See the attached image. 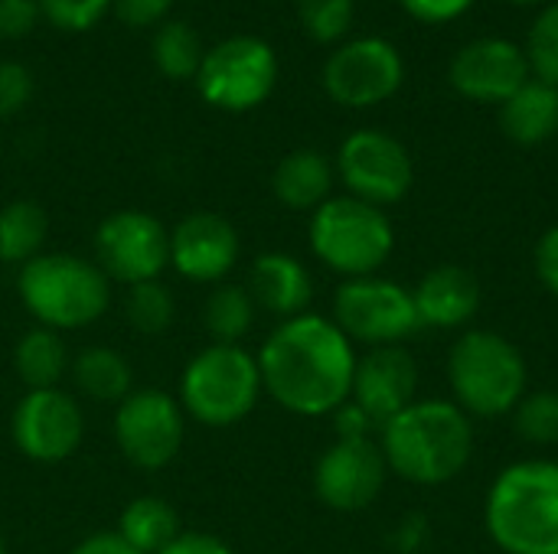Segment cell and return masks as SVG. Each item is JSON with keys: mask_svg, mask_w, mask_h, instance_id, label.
<instances>
[{"mask_svg": "<svg viewBox=\"0 0 558 554\" xmlns=\"http://www.w3.org/2000/svg\"><path fill=\"white\" fill-rule=\"evenodd\" d=\"M265 395L298 418H327L350 402L356 346L324 313L281 320L258 349Z\"/></svg>", "mask_w": 558, "mask_h": 554, "instance_id": "6da1fadb", "label": "cell"}, {"mask_svg": "<svg viewBox=\"0 0 558 554\" xmlns=\"http://www.w3.org/2000/svg\"><path fill=\"white\" fill-rule=\"evenodd\" d=\"M389 473L415 487H445L464 473L474 454L471 418L445 398L412 402L379 428Z\"/></svg>", "mask_w": 558, "mask_h": 554, "instance_id": "7a4b0ae2", "label": "cell"}, {"mask_svg": "<svg viewBox=\"0 0 558 554\" xmlns=\"http://www.w3.org/2000/svg\"><path fill=\"white\" fill-rule=\"evenodd\" d=\"M484 526L507 554H558V460H520L497 473Z\"/></svg>", "mask_w": 558, "mask_h": 554, "instance_id": "3957f363", "label": "cell"}, {"mask_svg": "<svg viewBox=\"0 0 558 554\" xmlns=\"http://www.w3.org/2000/svg\"><path fill=\"white\" fill-rule=\"evenodd\" d=\"M16 297L36 327L69 333L98 323L111 307L105 271L72 251H43L16 271Z\"/></svg>", "mask_w": 558, "mask_h": 554, "instance_id": "277c9868", "label": "cell"}, {"mask_svg": "<svg viewBox=\"0 0 558 554\" xmlns=\"http://www.w3.org/2000/svg\"><path fill=\"white\" fill-rule=\"evenodd\" d=\"M526 359L523 353L494 330H468L448 353L451 402L468 418H504L513 415L526 395Z\"/></svg>", "mask_w": 558, "mask_h": 554, "instance_id": "5b68a950", "label": "cell"}, {"mask_svg": "<svg viewBox=\"0 0 558 554\" xmlns=\"http://www.w3.org/2000/svg\"><path fill=\"white\" fill-rule=\"evenodd\" d=\"M262 372L258 359L245 346H203L180 372L177 402L183 415L203 428H235L262 402Z\"/></svg>", "mask_w": 558, "mask_h": 554, "instance_id": "8992f818", "label": "cell"}, {"mask_svg": "<svg viewBox=\"0 0 558 554\" xmlns=\"http://www.w3.org/2000/svg\"><path fill=\"white\" fill-rule=\"evenodd\" d=\"M307 238L314 258L343 281L379 274L396 248V229L386 209L353 196H330L314 209Z\"/></svg>", "mask_w": 558, "mask_h": 554, "instance_id": "52a82bcc", "label": "cell"}, {"mask_svg": "<svg viewBox=\"0 0 558 554\" xmlns=\"http://www.w3.org/2000/svg\"><path fill=\"white\" fill-rule=\"evenodd\" d=\"M193 82L209 108L245 114L271 98L278 85V56L262 36L235 33L206 49Z\"/></svg>", "mask_w": 558, "mask_h": 554, "instance_id": "ba28073f", "label": "cell"}, {"mask_svg": "<svg viewBox=\"0 0 558 554\" xmlns=\"http://www.w3.org/2000/svg\"><path fill=\"white\" fill-rule=\"evenodd\" d=\"M330 320L347 333L353 346L360 343L366 349L402 346L422 330L412 291L383 274L343 281L333 294Z\"/></svg>", "mask_w": 558, "mask_h": 554, "instance_id": "9c48e42d", "label": "cell"}, {"mask_svg": "<svg viewBox=\"0 0 558 554\" xmlns=\"http://www.w3.org/2000/svg\"><path fill=\"white\" fill-rule=\"evenodd\" d=\"M111 431L118 454L131 467L157 473L180 457L186 441V415L177 395L163 389H134L121 405H114Z\"/></svg>", "mask_w": 558, "mask_h": 554, "instance_id": "30bf717a", "label": "cell"}, {"mask_svg": "<svg viewBox=\"0 0 558 554\" xmlns=\"http://www.w3.org/2000/svg\"><path fill=\"white\" fill-rule=\"evenodd\" d=\"M92 251L111 284L157 281L170 268V229L147 209H114L98 222Z\"/></svg>", "mask_w": 558, "mask_h": 554, "instance_id": "8fae6325", "label": "cell"}, {"mask_svg": "<svg viewBox=\"0 0 558 554\" xmlns=\"http://www.w3.org/2000/svg\"><path fill=\"white\" fill-rule=\"evenodd\" d=\"M333 170H337L340 183L347 186V196L363 199L379 209L405 199L412 189V180H415L412 157H409L405 144L376 127L353 131L340 144Z\"/></svg>", "mask_w": 558, "mask_h": 554, "instance_id": "7c38bea8", "label": "cell"}, {"mask_svg": "<svg viewBox=\"0 0 558 554\" xmlns=\"http://www.w3.org/2000/svg\"><path fill=\"white\" fill-rule=\"evenodd\" d=\"M10 441L33 464H62L85 441V411L65 389L23 392L10 415Z\"/></svg>", "mask_w": 558, "mask_h": 554, "instance_id": "4fadbf2b", "label": "cell"}, {"mask_svg": "<svg viewBox=\"0 0 558 554\" xmlns=\"http://www.w3.org/2000/svg\"><path fill=\"white\" fill-rule=\"evenodd\" d=\"M405 82L402 52L383 36H360L337 46L324 65V88L343 108L389 101Z\"/></svg>", "mask_w": 558, "mask_h": 554, "instance_id": "5bb4252c", "label": "cell"}, {"mask_svg": "<svg viewBox=\"0 0 558 554\" xmlns=\"http://www.w3.org/2000/svg\"><path fill=\"white\" fill-rule=\"evenodd\" d=\"M389 480L386 457L376 438L333 441L314 467V493L333 513L369 509Z\"/></svg>", "mask_w": 558, "mask_h": 554, "instance_id": "9a60e30c", "label": "cell"}, {"mask_svg": "<svg viewBox=\"0 0 558 554\" xmlns=\"http://www.w3.org/2000/svg\"><path fill=\"white\" fill-rule=\"evenodd\" d=\"M242 255L239 229L209 209H196L183 216L170 229V268L193 284H222Z\"/></svg>", "mask_w": 558, "mask_h": 554, "instance_id": "2e32d148", "label": "cell"}, {"mask_svg": "<svg viewBox=\"0 0 558 554\" xmlns=\"http://www.w3.org/2000/svg\"><path fill=\"white\" fill-rule=\"evenodd\" d=\"M530 59L526 52L504 39V36H484L471 39L448 69L451 85L458 95L481 101V104H504L517 88L530 82Z\"/></svg>", "mask_w": 558, "mask_h": 554, "instance_id": "e0dca14e", "label": "cell"}, {"mask_svg": "<svg viewBox=\"0 0 558 554\" xmlns=\"http://www.w3.org/2000/svg\"><path fill=\"white\" fill-rule=\"evenodd\" d=\"M418 395V366L405 346H376L356 359L350 398L383 428Z\"/></svg>", "mask_w": 558, "mask_h": 554, "instance_id": "ac0fdd59", "label": "cell"}, {"mask_svg": "<svg viewBox=\"0 0 558 554\" xmlns=\"http://www.w3.org/2000/svg\"><path fill=\"white\" fill-rule=\"evenodd\" d=\"M412 300H415L422 327L458 330L477 317L484 304V291H481V281L468 268L438 264L418 281V287L412 291Z\"/></svg>", "mask_w": 558, "mask_h": 554, "instance_id": "d6986e66", "label": "cell"}, {"mask_svg": "<svg viewBox=\"0 0 558 554\" xmlns=\"http://www.w3.org/2000/svg\"><path fill=\"white\" fill-rule=\"evenodd\" d=\"M245 287H248L255 307L278 317V323L307 313L311 300H314V278H311L307 264L288 251L258 255L248 268Z\"/></svg>", "mask_w": 558, "mask_h": 554, "instance_id": "ffe728a7", "label": "cell"}, {"mask_svg": "<svg viewBox=\"0 0 558 554\" xmlns=\"http://www.w3.org/2000/svg\"><path fill=\"white\" fill-rule=\"evenodd\" d=\"M333 163L320 150L301 147L278 160L271 173V193L291 212H314L333 196Z\"/></svg>", "mask_w": 558, "mask_h": 554, "instance_id": "44dd1931", "label": "cell"}, {"mask_svg": "<svg viewBox=\"0 0 558 554\" xmlns=\"http://www.w3.org/2000/svg\"><path fill=\"white\" fill-rule=\"evenodd\" d=\"M500 127L513 144L536 147L546 144L558 131V88L530 78L500 104Z\"/></svg>", "mask_w": 558, "mask_h": 554, "instance_id": "7402d4cb", "label": "cell"}, {"mask_svg": "<svg viewBox=\"0 0 558 554\" xmlns=\"http://www.w3.org/2000/svg\"><path fill=\"white\" fill-rule=\"evenodd\" d=\"M69 376L78 395L98 405H121L134 392V369L111 346L78 349L69 362Z\"/></svg>", "mask_w": 558, "mask_h": 554, "instance_id": "603a6c76", "label": "cell"}, {"mask_svg": "<svg viewBox=\"0 0 558 554\" xmlns=\"http://www.w3.org/2000/svg\"><path fill=\"white\" fill-rule=\"evenodd\" d=\"M114 532L134 552L160 554L163 549H170L186 529L180 522V513L163 496H137L121 509Z\"/></svg>", "mask_w": 558, "mask_h": 554, "instance_id": "cb8c5ba5", "label": "cell"}, {"mask_svg": "<svg viewBox=\"0 0 558 554\" xmlns=\"http://www.w3.org/2000/svg\"><path fill=\"white\" fill-rule=\"evenodd\" d=\"M69 349L62 333L46 327H29L20 333L13 346V372L23 382L26 392L33 389H59V382L69 376Z\"/></svg>", "mask_w": 558, "mask_h": 554, "instance_id": "d4e9b609", "label": "cell"}, {"mask_svg": "<svg viewBox=\"0 0 558 554\" xmlns=\"http://www.w3.org/2000/svg\"><path fill=\"white\" fill-rule=\"evenodd\" d=\"M49 238V212L36 199H10L0 209V264L23 268Z\"/></svg>", "mask_w": 558, "mask_h": 554, "instance_id": "484cf974", "label": "cell"}, {"mask_svg": "<svg viewBox=\"0 0 558 554\" xmlns=\"http://www.w3.org/2000/svg\"><path fill=\"white\" fill-rule=\"evenodd\" d=\"M255 317H258V307H255L248 287L232 284V281L216 284L206 294L203 310H199L203 330L209 333L213 343H222V346H242V340L255 327Z\"/></svg>", "mask_w": 558, "mask_h": 554, "instance_id": "4316f807", "label": "cell"}, {"mask_svg": "<svg viewBox=\"0 0 558 554\" xmlns=\"http://www.w3.org/2000/svg\"><path fill=\"white\" fill-rule=\"evenodd\" d=\"M203 56H206V46H203L199 33L186 20H163L154 29L150 59H154L160 75H167L173 82L196 78V72L203 65Z\"/></svg>", "mask_w": 558, "mask_h": 554, "instance_id": "83f0119b", "label": "cell"}, {"mask_svg": "<svg viewBox=\"0 0 558 554\" xmlns=\"http://www.w3.org/2000/svg\"><path fill=\"white\" fill-rule=\"evenodd\" d=\"M124 320L137 333H144V336L167 333L173 327V320H177V297H173V291L160 278L124 287Z\"/></svg>", "mask_w": 558, "mask_h": 554, "instance_id": "f1b7e54d", "label": "cell"}, {"mask_svg": "<svg viewBox=\"0 0 558 554\" xmlns=\"http://www.w3.org/2000/svg\"><path fill=\"white\" fill-rule=\"evenodd\" d=\"M513 428L526 444L536 447L558 444V392L553 389L526 392L513 408Z\"/></svg>", "mask_w": 558, "mask_h": 554, "instance_id": "f546056e", "label": "cell"}, {"mask_svg": "<svg viewBox=\"0 0 558 554\" xmlns=\"http://www.w3.org/2000/svg\"><path fill=\"white\" fill-rule=\"evenodd\" d=\"M353 0H298V20L314 42H340L353 26Z\"/></svg>", "mask_w": 558, "mask_h": 554, "instance_id": "4dcf8cb0", "label": "cell"}, {"mask_svg": "<svg viewBox=\"0 0 558 554\" xmlns=\"http://www.w3.org/2000/svg\"><path fill=\"white\" fill-rule=\"evenodd\" d=\"M526 59H530V69L536 72V78L558 88V0L536 16V23L530 29Z\"/></svg>", "mask_w": 558, "mask_h": 554, "instance_id": "1f68e13d", "label": "cell"}, {"mask_svg": "<svg viewBox=\"0 0 558 554\" xmlns=\"http://www.w3.org/2000/svg\"><path fill=\"white\" fill-rule=\"evenodd\" d=\"M39 16L62 33H85L111 10L114 0H36Z\"/></svg>", "mask_w": 558, "mask_h": 554, "instance_id": "d6a6232c", "label": "cell"}, {"mask_svg": "<svg viewBox=\"0 0 558 554\" xmlns=\"http://www.w3.org/2000/svg\"><path fill=\"white\" fill-rule=\"evenodd\" d=\"M33 98V72L16 59H0V118H13Z\"/></svg>", "mask_w": 558, "mask_h": 554, "instance_id": "836d02e7", "label": "cell"}, {"mask_svg": "<svg viewBox=\"0 0 558 554\" xmlns=\"http://www.w3.org/2000/svg\"><path fill=\"white\" fill-rule=\"evenodd\" d=\"M114 16L124 23V26H134V29H157L167 13L173 10V0H114L111 3Z\"/></svg>", "mask_w": 558, "mask_h": 554, "instance_id": "e575fe53", "label": "cell"}, {"mask_svg": "<svg viewBox=\"0 0 558 554\" xmlns=\"http://www.w3.org/2000/svg\"><path fill=\"white\" fill-rule=\"evenodd\" d=\"M39 20L36 0H0V39H23Z\"/></svg>", "mask_w": 558, "mask_h": 554, "instance_id": "d590c367", "label": "cell"}, {"mask_svg": "<svg viewBox=\"0 0 558 554\" xmlns=\"http://www.w3.org/2000/svg\"><path fill=\"white\" fill-rule=\"evenodd\" d=\"M333 434H337V441H366V438H376L379 434V428L373 424V418L350 398V402H343L333 415Z\"/></svg>", "mask_w": 558, "mask_h": 554, "instance_id": "8d00e7d4", "label": "cell"}, {"mask_svg": "<svg viewBox=\"0 0 558 554\" xmlns=\"http://www.w3.org/2000/svg\"><path fill=\"white\" fill-rule=\"evenodd\" d=\"M399 3L422 23H448L461 16L474 0H399Z\"/></svg>", "mask_w": 558, "mask_h": 554, "instance_id": "74e56055", "label": "cell"}, {"mask_svg": "<svg viewBox=\"0 0 558 554\" xmlns=\"http://www.w3.org/2000/svg\"><path fill=\"white\" fill-rule=\"evenodd\" d=\"M536 278L558 297V225H553L536 245Z\"/></svg>", "mask_w": 558, "mask_h": 554, "instance_id": "f35d334b", "label": "cell"}, {"mask_svg": "<svg viewBox=\"0 0 558 554\" xmlns=\"http://www.w3.org/2000/svg\"><path fill=\"white\" fill-rule=\"evenodd\" d=\"M160 554H235L232 545H226L222 539L209 535V532H183L170 549Z\"/></svg>", "mask_w": 558, "mask_h": 554, "instance_id": "ab89813d", "label": "cell"}, {"mask_svg": "<svg viewBox=\"0 0 558 554\" xmlns=\"http://www.w3.org/2000/svg\"><path fill=\"white\" fill-rule=\"evenodd\" d=\"M69 554H141L134 552L114 529L111 532H92V535H85L78 545H72V552Z\"/></svg>", "mask_w": 558, "mask_h": 554, "instance_id": "60d3db41", "label": "cell"}, {"mask_svg": "<svg viewBox=\"0 0 558 554\" xmlns=\"http://www.w3.org/2000/svg\"><path fill=\"white\" fill-rule=\"evenodd\" d=\"M422 542H425V522L418 516L402 519L399 529H396V549L402 554H415Z\"/></svg>", "mask_w": 558, "mask_h": 554, "instance_id": "b9f144b4", "label": "cell"}, {"mask_svg": "<svg viewBox=\"0 0 558 554\" xmlns=\"http://www.w3.org/2000/svg\"><path fill=\"white\" fill-rule=\"evenodd\" d=\"M510 3H520V7H530V3H539V0H510Z\"/></svg>", "mask_w": 558, "mask_h": 554, "instance_id": "7bdbcfd3", "label": "cell"}, {"mask_svg": "<svg viewBox=\"0 0 558 554\" xmlns=\"http://www.w3.org/2000/svg\"><path fill=\"white\" fill-rule=\"evenodd\" d=\"M0 554H10L7 552V539H3V535H0Z\"/></svg>", "mask_w": 558, "mask_h": 554, "instance_id": "ee69618b", "label": "cell"}]
</instances>
